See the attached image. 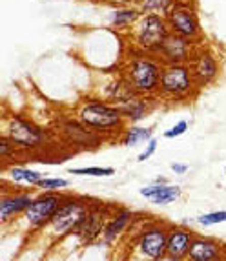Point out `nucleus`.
<instances>
[{"mask_svg": "<svg viewBox=\"0 0 226 261\" xmlns=\"http://www.w3.org/2000/svg\"><path fill=\"white\" fill-rule=\"evenodd\" d=\"M162 68L164 64L157 55H150L131 48V55L126 57L121 75L137 95L157 97L161 86Z\"/></svg>", "mask_w": 226, "mask_h": 261, "instance_id": "f03ea898", "label": "nucleus"}, {"mask_svg": "<svg viewBox=\"0 0 226 261\" xmlns=\"http://www.w3.org/2000/svg\"><path fill=\"white\" fill-rule=\"evenodd\" d=\"M168 22L161 15L144 13L139 18V22L130 30V40L131 48L139 51L150 53V55H159L166 40L170 39Z\"/></svg>", "mask_w": 226, "mask_h": 261, "instance_id": "39448f33", "label": "nucleus"}, {"mask_svg": "<svg viewBox=\"0 0 226 261\" xmlns=\"http://www.w3.org/2000/svg\"><path fill=\"white\" fill-rule=\"evenodd\" d=\"M113 2H117L121 6H140L143 4V0H113Z\"/></svg>", "mask_w": 226, "mask_h": 261, "instance_id": "7c9ffc66", "label": "nucleus"}, {"mask_svg": "<svg viewBox=\"0 0 226 261\" xmlns=\"http://www.w3.org/2000/svg\"><path fill=\"white\" fill-rule=\"evenodd\" d=\"M197 44L190 42L186 39H181L177 35H170V39L166 40V44L162 46L159 59L162 61V64H188L193 55Z\"/></svg>", "mask_w": 226, "mask_h": 261, "instance_id": "dca6fc26", "label": "nucleus"}, {"mask_svg": "<svg viewBox=\"0 0 226 261\" xmlns=\"http://www.w3.org/2000/svg\"><path fill=\"white\" fill-rule=\"evenodd\" d=\"M150 139H153V128H143L137 126V124H130L119 137V143L122 146H131L133 148L137 144H146Z\"/></svg>", "mask_w": 226, "mask_h": 261, "instance_id": "4be33fe9", "label": "nucleus"}, {"mask_svg": "<svg viewBox=\"0 0 226 261\" xmlns=\"http://www.w3.org/2000/svg\"><path fill=\"white\" fill-rule=\"evenodd\" d=\"M155 183H168V179H166V177H157Z\"/></svg>", "mask_w": 226, "mask_h": 261, "instance_id": "2f4dec72", "label": "nucleus"}, {"mask_svg": "<svg viewBox=\"0 0 226 261\" xmlns=\"http://www.w3.org/2000/svg\"><path fill=\"white\" fill-rule=\"evenodd\" d=\"M172 35H177L181 39H186L193 44H199L203 39V30H201L199 13L193 4V0H177L175 6L170 9L166 15Z\"/></svg>", "mask_w": 226, "mask_h": 261, "instance_id": "423d86ee", "label": "nucleus"}, {"mask_svg": "<svg viewBox=\"0 0 226 261\" xmlns=\"http://www.w3.org/2000/svg\"><path fill=\"white\" fill-rule=\"evenodd\" d=\"M188 64H190V70L193 73V79H195V84L199 90L212 86L221 77V61L212 49L205 48L203 44L195 46Z\"/></svg>", "mask_w": 226, "mask_h": 261, "instance_id": "9d476101", "label": "nucleus"}, {"mask_svg": "<svg viewBox=\"0 0 226 261\" xmlns=\"http://www.w3.org/2000/svg\"><path fill=\"white\" fill-rule=\"evenodd\" d=\"M201 90L197 88L190 64H164L161 86L157 97L166 102H186L195 99Z\"/></svg>", "mask_w": 226, "mask_h": 261, "instance_id": "20e7f679", "label": "nucleus"}, {"mask_svg": "<svg viewBox=\"0 0 226 261\" xmlns=\"http://www.w3.org/2000/svg\"><path fill=\"white\" fill-rule=\"evenodd\" d=\"M139 194L140 197L150 201L152 205L166 206L183 197V188L179 187V185H172V183H152L148 187L139 188Z\"/></svg>", "mask_w": 226, "mask_h": 261, "instance_id": "f3484780", "label": "nucleus"}, {"mask_svg": "<svg viewBox=\"0 0 226 261\" xmlns=\"http://www.w3.org/2000/svg\"><path fill=\"white\" fill-rule=\"evenodd\" d=\"M46 175L39 170H31L27 166H9L6 168L4 179H9L13 185H26V187L37 188V185L42 181Z\"/></svg>", "mask_w": 226, "mask_h": 261, "instance_id": "412c9836", "label": "nucleus"}, {"mask_svg": "<svg viewBox=\"0 0 226 261\" xmlns=\"http://www.w3.org/2000/svg\"><path fill=\"white\" fill-rule=\"evenodd\" d=\"M90 206H92V201L86 197L66 194L64 201L59 206L53 219L37 234L44 236L49 245H55L56 241H62L68 236L77 234V230L80 228L88 212H90Z\"/></svg>", "mask_w": 226, "mask_h": 261, "instance_id": "7ed1b4c3", "label": "nucleus"}, {"mask_svg": "<svg viewBox=\"0 0 226 261\" xmlns=\"http://www.w3.org/2000/svg\"><path fill=\"white\" fill-rule=\"evenodd\" d=\"M195 232L184 225L168 226V247H166V259L168 261H186L190 247L193 243Z\"/></svg>", "mask_w": 226, "mask_h": 261, "instance_id": "ddd939ff", "label": "nucleus"}, {"mask_svg": "<svg viewBox=\"0 0 226 261\" xmlns=\"http://www.w3.org/2000/svg\"><path fill=\"white\" fill-rule=\"evenodd\" d=\"M139 6H122V8L113 9L109 13V26L115 30H131V28L139 22V18L143 17Z\"/></svg>", "mask_w": 226, "mask_h": 261, "instance_id": "aec40b11", "label": "nucleus"}, {"mask_svg": "<svg viewBox=\"0 0 226 261\" xmlns=\"http://www.w3.org/2000/svg\"><path fill=\"white\" fill-rule=\"evenodd\" d=\"M188 128H190V122L188 121H179V122H175L174 126L170 128V130H166L164 134V139H177V137H181V135H184L188 132Z\"/></svg>", "mask_w": 226, "mask_h": 261, "instance_id": "bb28decb", "label": "nucleus"}, {"mask_svg": "<svg viewBox=\"0 0 226 261\" xmlns=\"http://www.w3.org/2000/svg\"><path fill=\"white\" fill-rule=\"evenodd\" d=\"M75 117L82 122L88 130L100 135L102 139L121 137L128 124L121 106L111 105L104 99H86L78 105Z\"/></svg>", "mask_w": 226, "mask_h": 261, "instance_id": "f257e3e1", "label": "nucleus"}, {"mask_svg": "<svg viewBox=\"0 0 226 261\" xmlns=\"http://www.w3.org/2000/svg\"><path fill=\"white\" fill-rule=\"evenodd\" d=\"M186 261H226V245L210 236L195 234Z\"/></svg>", "mask_w": 226, "mask_h": 261, "instance_id": "4468645a", "label": "nucleus"}, {"mask_svg": "<svg viewBox=\"0 0 226 261\" xmlns=\"http://www.w3.org/2000/svg\"><path fill=\"white\" fill-rule=\"evenodd\" d=\"M70 174L78 175V177H113L115 168L111 166H78V168H70Z\"/></svg>", "mask_w": 226, "mask_h": 261, "instance_id": "5701e85b", "label": "nucleus"}, {"mask_svg": "<svg viewBox=\"0 0 226 261\" xmlns=\"http://www.w3.org/2000/svg\"><path fill=\"white\" fill-rule=\"evenodd\" d=\"M168 226L166 223H150L140 230L135 240V254L143 261H162L166 259L168 247Z\"/></svg>", "mask_w": 226, "mask_h": 261, "instance_id": "1a4fd4ad", "label": "nucleus"}, {"mask_svg": "<svg viewBox=\"0 0 226 261\" xmlns=\"http://www.w3.org/2000/svg\"><path fill=\"white\" fill-rule=\"evenodd\" d=\"M17 146H15L11 141L8 139V137H4L2 135V139H0V157L4 159V161H8L9 157L11 155H15V152H17Z\"/></svg>", "mask_w": 226, "mask_h": 261, "instance_id": "cd10ccee", "label": "nucleus"}, {"mask_svg": "<svg viewBox=\"0 0 226 261\" xmlns=\"http://www.w3.org/2000/svg\"><path fill=\"white\" fill-rule=\"evenodd\" d=\"M195 223L199 226H215L226 223V210H212V212L201 214L195 218Z\"/></svg>", "mask_w": 226, "mask_h": 261, "instance_id": "393cba45", "label": "nucleus"}, {"mask_svg": "<svg viewBox=\"0 0 226 261\" xmlns=\"http://www.w3.org/2000/svg\"><path fill=\"white\" fill-rule=\"evenodd\" d=\"M170 168H172V172H174L175 175H184L188 170H190V166H188L186 163H172Z\"/></svg>", "mask_w": 226, "mask_h": 261, "instance_id": "c756f323", "label": "nucleus"}, {"mask_svg": "<svg viewBox=\"0 0 226 261\" xmlns=\"http://www.w3.org/2000/svg\"><path fill=\"white\" fill-rule=\"evenodd\" d=\"M4 137H8L18 150H37L46 144L48 134L30 119L22 115H9L4 121Z\"/></svg>", "mask_w": 226, "mask_h": 261, "instance_id": "6e6552de", "label": "nucleus"}, {"mask_svg": "<svg viewBox=\"0 0 226 261\" xmlns=\"http://www.w3.org/2000/svg\"><path fill=\"white\" fill-rule=\"evenodd\" d=\"M70 187V181L64 177H44L37 188L40 192H62L64 188Z\"/></svg>", "mask_w": 226, "mask_h": 261, "instance_id": "a878e982", "label": "nucleus"}, {"mask_svg": "<svg viewBox=\"0 0 226 261\" xmlns=\"http://www.w3.org/2000/svg\"><path fill=\"white\" fill-rule=\"evenodd\" d=\"M153 108V100L152 97H143V95H135L130 100H126L124 105H121V110L126 117L128 124H137L143 119L148 117V113Z\"/></svg>", "mask_w": 226, "mask_h": 261, "instance_id": "6ab92c4d", "label": "nucleus"}, {"mask_svg": "<svg viewBox=\"0 0 226 261\" xmlns=\"http://www.w3.org/2000/svg\"><path fill=\"white\" fill-rule=\"evenodd\" d=\"M62 134L70 139V143L77 144V146H82V148L99 146L100 141H104L100 135L93 134L92 130H88L77 117H75L73 121H66L64 124H62Z\"/></svg>", "mask_w": 226, "mask_h": 261, "instance_id": "a211bd4d", "label": "nucleus"}, {"mask_svg": "<svg viewBox=\"0 0 226 261\" xmlns=\"http://www.w3.org/2000/svg\"><path fill=\"white\" fill-rule=\"evenodd\" d=\"M64 197L66 194H62V192H40V194H37L30 208L20 218V223L24 225L26 232L37 234V232L42 230L44 226L53 219L59 206L62 205Z\"/></svg>", "mask_w": 226, "mask_h": 261, "instance_id": "0eeeda50", "label": "nucleus"}, {"mask_svg": "<svg viewBox=\"0 0 226 261\" xmlns=\"http://www.w3.org/2000/svg\"><path fill=\"white\" fill-rule=\"evenodd\" d=\"M177 0H143V4L139 6L143 13H153L166 17L170 13V9L174 8Z\"/></svg>", "mask_w": 226, "mask_h": 261, "instance_id": "b1692460", "label": "nucleus"}, {"mask_svg": "<svg viewBox=\"0 0 226 261\" xmlns=\"http://www.w3.org/2000/svg\"><path fill=\"white\" fill-rule=\"evenodd\" d=\"M33 199H35V196L30 190H24V188H15V190L2 188V196H0V225H15L24 216V212L30 208Z\"/></svg>", "mask_w": 226, "mask_h": 261, "instance_id": "9b49d317", "label": "nucleus"}, {"mask_svg": "<svg viewBox=\"0 0 226 261\" xmlns=\"http://www.w3.org/2000/svg\"><path fill=\"white\" fill-rule=\"evenodd\" d=\"M155 152H157V139H155V137H153V139H150L148 143L144 144V150L139 153V157H137V161H139V163L148 161L150 157H152Z\"/></svg>", "mask_w": 226, "mask_h": 261, "instance_id": "c85d7f7f", "label": "nucleus"}, {"mask_svg": "<svg viewBox=\"0 0 226 261\" xmlns=\"http://www.w3.org/2000/svg\"><path fill=\"white\" fill-rule=\"evenodd\" d=\"M113 208H115V206H108V205H104V203H92L86 219H84V223L80 225V228H78L75 236L86 245L100 240Z\"/></svg>", "mask_w": 226, "mask_h": 261, "instance_id": "f8f14e48", "label": "nucleus"}, {"mask_svg": "<svg viewBox=\"0 0 226 261\" xmlns=\"http://www.w3.org/2000/svg\"><path fill=\"white\" fill-rule=\"evenodd\" d=\"M133 219H135L133 210L126 208V206H115L111 216H109L108 223H106V226H104V232H102L100 241H102L106 247L115 245L119 238L131 226Z\"/></svg>", "mask_w": 226, "mask_h": 261, "instance_id": "2eb2a0df", "label": "nucleus"}]
</instances>
